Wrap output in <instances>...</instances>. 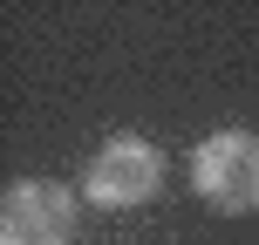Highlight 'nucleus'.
Segmentation results:
<instances>
[{"mask_svg": "<svg viewBox=\"0 0 259 245\" xmlns=\"http://www.w3.org/2000/svg\"><path fill=\"white\" fill-rule=\"evenodd\" d=\"M75 238V198L48 177H21L0 205V245H68Z\"/></svg>", "mask_w": 259, "mask_h": 245, "instance_id": "obj_3", "label": "nucleus"}, {"mask_svg": "<svg viewBox=\"0 0 259 245\" xmlns=\"http://www.w3.org/2000/svg\"><path fill=\"white\" fill-rule=\"evenodd\" d=\"M157 184H164V157H157V143H143V136H109L103 150L89 157V170H82V191H89L96 205H109V211L143 205Z\"/></svg>", "mask_w": 259, "mask_h": 245, "instance_id": "obj_2", "label": "nucleus"}, {"mask_svg": "<svg viewBox=\"0 0 259 245\" xmlns=\"http://www.w3.org/2000/svg\"><path fill=\"white\" fill-rule=\"evenodd\" d=\"M191 191L225 218L259 211V136L252 129H211L191 150Z\"/></svg>", "mask_w": 259, "mask_h": 245, "instance_id": "obj_1", "label": "nucleus"}]
</instances>
